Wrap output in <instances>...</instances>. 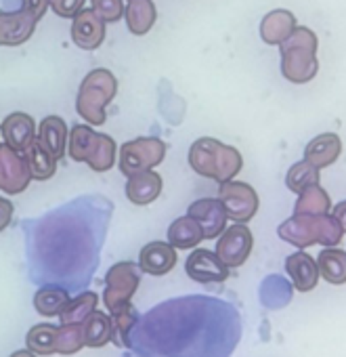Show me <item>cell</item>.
<instances>
[{"mask_svg": "<svg viewBox=\"0 0 346 357\" xmlns=\"http://www.w3.org/2000/svg\"><path fill=\"white\" fill-rule=\"evenodd\" d=\"M189 166L200 176L225 183L235 178V174L242 170L244 158L235 147L225 145L212 137H202L189 147Z\"/></svg>", "mask_w": 346, "mask_h": 357, "instance_id": "1", "label": "cell"}, {"mask_svg": "<svg viewBox=\"0 0 346 357\" xmlns=\"http://www.w3.org/2000/svg\"><path fill=\"white\" fill-rule=\"evenodd\" d=\"M277 234L283 242L296 246V248H308L313 244L321 246H338L344 229L338 223L336 217L327 215H296L283 221L277 227Z\"/></svg>", "mask_w": 346, "mask_h": 357, "instance_id": "2", "label": "cell"}, {"mask_svg": "<svg viewBox=\"0 0 346 357\" xmlns=\"http://www.w3.org/2000/svg\"><path fill=\"white\" fill-rule=\"evenodd\" d=\"M281 47V74L294 84L310 82L319 72L317 36L308 28H298L279 45Z\"/></svg>", "mask_w": 346, "mask_h": 357, "instance_id": "3", "label": "cell"}, {"mask_svg": "<svg viewBox=\"0 0 346 357\" xmlns=\"http://www.w3.org/2000/svg\"><path fill=\"white\" fill-rule=\"evenodd\" d=\"M68 153L74 162H84L95 172H107L116 164V141L86 124H76L68 137Z\"/></svg>", "mask_w": 346, "mask_h": 357, "instance_id": "4", "label": "cell"}, {"mask_svg": "<svg viewBox=\"0 0 346 357\" xmlns=\"http://www.w3.org/2000/svg\"><path fill=\"white\" fill-rule=\"evenodd\" d=\"M118 93V80L109 70H93L86 74V78L80 84L78 99H76V109L82 120L88 124L101 126L107 120V105L113 101Z\"/></svg>", "mask_w": 346, "mask_h": 357, "instance_id": "5", "label": "cell"}, {"mask_svg": "<svg viewBox=\"0 0 346 357\" xmlns=\"http://www.w3.org/2000/svg\"><path fill=\"white\" fill-rule=\"evenodd\" d=\"M168 145L157 137H139L126 141L120 147V170L122 174L130 176L134 172L151 170L164 162Z\"/></svg>", "mask_w": 346, "mask_h": 357, "instance_id": "6", "label": "cell"}, {"mask_svg": "<svg viewBox=\"0 0 346 357\" xmlns=\"http://www.w3.org/2000/svg\"><path fill=\"white\" fill-rule=\"evenodd\" d=\"M141 284V269L132 261H122L109 267L105 273V290H103V305L107 311L118 309L124 303H130L134 292Z\"/></svg>", "mask_w": 346, "mask_h": 357, "instance_id": "7", "label": "cell"}, {"mask_svg": "<svg viewBox=\"0 0 346 357\" xmlns=\"http://www.w3.org/2000/svg\"><path fill=\"white\" fill-rule=\"evenodd\" d=\"M219 200L225 206L227 219L237 223H248L258 213V194L254 188L242 181H225L219 190Z\"/></svg>", "mask_w": 346, "mask_h": 357, "instance_id": "8", "label": "cell"}, {"mask_svg": "<svg viewBox=\"0 0 346 357\" xmlns=\"http://www.w3.org/2000/svg\"><path fill=\"white\" fill-rule=\"evenodd\" d=\"M252 246H254L252 231L246 227V223H235L231 227H225V231L221 234L217 244V255L229 269H235L248 261V257L252 255Z\"/></svg>", "mask_w": 346, "mask_h": 357, "instance_id": "9", "label": "cell"}, {"mask_svg": "<svg viewBox=\"0 0 346 357\" xmlns=\"http://www.w3.org/2000/svg\"><path fill=\"white\" fill-rule=\"evenodd\" d=\"M30 181L32 174L26 158L19 151L11 149L7 143L0 145V192L17 196L28 190Z\"/></svg>", "mask_w": 346, "mask_h": 357, "instance_id": "10", "label": "cell"}, {"mask_svg": "<svg viewBox=\"0 0 346 357\" xmlns=\"http://www.w3.org/2000/svg\"><path fill=\"white\" fill-rule=\"evenodd\" d=\"M185 271L194 282L200 284H223L229 278V267L219 259L217 252L206 248H196L187 257Z\"/></svg>", "mask_w": 346, "mask_h": 357, "instance_id": "11", "label": "cell"}, {"mask_svg": "<svg viewBox=\"0 0 346 357\" xmlns=\"http://www.w3.org/2000/svg\"><path fill=\"white\" fill-rule=\"evenodd\" d=\"M72 40L82 51H97L105 40V22L93 9H80L72 17Z\"/></svg>", "mask_w": 346, "mask_h": 357, "instance_id": "12", "label": "cell"}, {"mask_svg": "<svg viewBox=\"0 0 346 357\" xmlns=\"http://www.w3.org/2000/svg\"><path fill=\"white\" fill-rule=\"evenodd\" d=\"M36 20L19 9V11H0V47H19L28 43L36 30Z\"/></svg>", "mask_w": 346, "mask_h": 357, "instance_id": "13", "label": "cell"}, {"mask_svg": "<svg viewBox=\"0 0 346 357\" xmlns=\"http://www.w3.org/2000/svg\"><path fill=\"white\" fill-rule=\"evenodd\" d=\"M189 217L198 221L202 227L204 240L219 238L227 227V213L219 198H202L189 206Z\"/></svg>", "mask_w": 346, "mask_h": 357, "instance_id": "14", "label": "cell"}, {"mask_svg": "<svg viewBox=\"0 0 346 357\" xmlns=\"http://www.w3.org/2000/svg\"><path fill=\"white\" fill-rule=\"evenodd\" d=\"M0 132H3L5 143L19 153H24L36 141L34 118L24 112L9 114L3 122H0Z\"/></svg>", "mask_w": 346, "mask_h": 357, "instance_id": "15", "label": "cell"}, {"mask_svg": "<svg viewBox=\"0 0 346 357\" xmlns=\"http://www.w3.org/2000/svg\"><path fill=\"white\" fill-rule=\"evenodd\" d=\"M177 265V248L168 242H149L139 255V269L149 275H166Z\"/></svg>", "mask_w": 346, "mask_h": 357, "instance_id": "16", "label": "cell"}, {"mask_svg": "<svg viewBox=\"0 0 346 357\" xmlns=\"http://www.w3.org/2000/svg\"><path fill=\"white\" fill-rule=\"evenodd\" d=\"M285 271L292 280V286L298 292H310L313 288H317L319 278H321L315 259L302 250H298L285 259Z\"/></svg>", "mask_w": 346, "mask_h": 357, "instance_id": "17", "label": "cell"}, {"mask_svg": "<svg viewBox=\"0 0 346 357\" xmlns=\"http://www.w3.org/2000/svg\"><path fill=\"white\" fill-rule=\"evenodd\" d=\"M162 194V176L155 170H143L128 176L126 198L134 206H147Z\"/></svg>", "mask_w": 346, "mask_h": 357, "instance_id": "18", "label": "cell"}, {"mask_svg": "<svg viewBox=\"0 0 346 357\" xmlns=\"http://www.w3.org/2000/svg\"><path fill=\"white\" fill-rule=\"evenodd\" d=\"M68 124L63 118L59 116H47L40 126H38V135L36 141L49 151L53 153L57 160H61L68 153Z\"/></svg>", "mask_w": 346, "mask_h": 357, "instance_id": "19", "label": "cell"}, {"mask_svg": "<svg viewBox=\"0 0 346 357\" xmlns=\"http://www.w3.org/2000/svg\"><path fill=\"white\" fill-rule=\"evenodd\" d=\"M340 153H342L340 137L336 132H323L306 145L304 160L310 162L315 168H327L338 160Z\"/></svg>", "mask_w": 346, "mask_h": 357, "instance_id": "20", "label": "cell"}, {"mask_svg": "<svg viewBox=\"0 0 346 357\" xmlns=\"http://www.w3.org/2000/svg\"><path fill=\"white\" fill-rule=\"evenodd\" d=\"M296 30V17L285 9H275L260 22V38L267 45H281Z\"/></svg>", "mask_w": 346, "mask_h": 357, "instance_id": "21", "label": "cell"}, {"mask_svg": "<svg viewBox=\"0 0 346 357\" xmlns=\"http://www.w3.org/2000/svg\"><path fill=\"white\" fill-rule=\"evenodd\" d=\"M124 17L130 34L145 36L153 28L157 11L151 0H128V7H124Z\"/></svg>", "mask_w": 346, "mask_h": 357, "instance_id": "22", "label": "cell"}, {"mask_svg": "<svg viewBox=\"0 0 346 357\" xmlns=\"http://www.w3.org/2000/svg\"><path fill=\"white\" fill-rule=\"evenodd\" d=\"M202 240H204L202 227L189 215L187 217H181L177 221H172V225L168 227V244H172V246L179 248V250L196 248Z\"/></svg>", "mask_w": 346, "mask_h": 357, "instance_id": "23", "label": "cell"}, {"mask_svg": "<svg viewBox=\"0 0 346 357\" xmlns=\"http://www.w3.org/2000/svg\"><path fill=\"white\" fill-rule=\"evenodd\" d=\"M82 334H84V347L91 349H101L111 342V317L101 311H93L84 321H82Z\"/></svg>", "mask_w": 346, "mask_h": 357, "instance_id": "24", "label": "cell"}, {"mask_svg": "<svg viewBox=\"0 0 346 357\" xmlns=\"http://www.w3.org/2000/svg\"><path fill=\"white\" fill-rule=\"evenodd\" d=\"M26 164L30 168V174L34 181H49L51 176L57 172V158L49 153L38 141H34L26 151H24Z\"/></svg>", "mask_w": 346, "mask_h": 357, "instance_id": "25", "label": "cell"}, {"mask_svg": "<svg viewBox=\"0 0 346 357\" xmlns=\"http://www.w3.org/2000/svg\"><path fill=\"white\" fill-rule=\"evenodd\" d=\"M317 267H319V275L333 284V286H340V284H346V252L340 250V248H325L319 252L317 257Z\"/></svg>", "mask_w": 346, "mask_h": 357, "instance_id": "26", "label": "cell"}, {"mask_svg": "<svg viewBox=\"0 0 346 357\" xmlns=\"http://www.w3.org/2000/svg\"><path fill=\"white\" fill-rule=\"evenodd\" d=\"M70 294L59 286H45L34 294V309L42 317H57L68 305Z\"/></svg>", "mask_w": 346, "mask_h": 357, "instance_id": "27", "label": "cell"}, {"mask_svg": "<svg viewBox=\"0 0 346 357\" xmlns=\"http://www.w3.org/2000/svg\"><path fill=\"white\" fill-rule=\"evenodd\" d=\"M111 313V342H116V347H128L130 344V330L134 328L139 313L130 303L120 305L118 309L109 311Z\"/></svg>", "mask_w": 346, "mask_h": 357, "instance_id": "28", "label": "cell"}, {"mask_svg": "<svg viewBox=\"0 0 346 357\" xmlns=\"http://www.w3.org/2000/svg\"><path fill=\"white\" fill-rule=\"evenodd\" d=\"M97 307H99V294L88 290V292L78 294L76 298H70L57 317L61 324H82Z\"/></svg>", "mask_w": 346, "mask_h": 357, "instance_id": "29", "label": "cell"}, {"mask_svg": "<svg viewBox=\"0 0 346 357\" xmlns=\"http://www.w3.org/2000/svg\"><path fill=\"white\" fill-rule=\"evenodd\" d=\"M329 211H331V200L327 192L319 188V183L300 192L296 206H294L296 215H327Z\"/></svg>", "mask_w": 346, "mask_h": 357, "instance_id": "30", "label": "cell"}, {"mask_svg": "<svg viewBox=\"0 0 346 357\" xmlns=\"http://www.w3.org/2000/svg\"><path fill=\"white\" fill-rule=\"evenodd\" d=\"M55 336H57V326L53 324H36L30 328L26 334V347L36 353L38 357L45 355H55Z\"/></svg>", "mask_w": 346, "mask_h": 357, "instance_id": "31", "label": "cell"}, {"mask_svg": "<svg viewBox=\"0 0 346 357\" xmlns=\"http://www.w3.org/2000/svg\"><path fill=\"white\" fill-rule=\"evenodd\" d=\"M319 168H315L310 162L302 160V162H296L290 170H288V176H285V185L288 190H292L294 194H300L304 192L306 188L310 185H317L319 183Z\"/></svg>", "mask_w": 346, "mask_h": 357, "instance_id": "32", "label": "cell"}, {"mask_svg": "<svg viewBox=\"0 0 346 357\" xmlns=\"http://www.w3.org/2000/svg\"><path fill=\"white\" fill-rule=\"evenodd\" d=\"M84 347L82 324H61L55 336V351L61 355H74Z\"/></svg>", "mask_w": 346, "mask_h": 357, "instance_id": "33", "label": "cell"}, {"mask_svg": "<svg viewBox=\"0 0 346 357\" xmlns=\"http://www.w3.org/2000/svg\"><path fill=\"white\" fill-rule=\"evenodd\" d=\"M271 282H273V286H275L273 290H271L267 284H262V303L269 305L271 298H277V301H275V307L288 305L290 298H292V286H290L283 278H279V275H271Z\"/></svg>", "mask_w": 346, "mask_h": 357, "instance_id": "34", "label": "cell"}, {"mask_svg": "<svg viewBox=\"0 0 346 357\" xmlns=\"http://www.w3.org/2000/svg\"><path fill=\"white\" fill-rule=\"evenodd\" d=\"M91 3H93V11L105 24H113L124 15V0H91Z\"/></svg>", "mask_w": 346, "mask_h": 357, "instance_id": "35", "label": "cell"}, {"mask_svg": "<svg viewBox=\"0 0 346 357\" xmlns=\"http://www.w3.org/2000/svg\"><path fill=\"white\" fill-rule=\"evenodd\" d=\"M51 9L55 15L72 20L80 9H84V0H51Z\"/></svg>", "mask_w": 346, "mask_h": 357, "instance_id": "36", "label": "cell"}, {"mask_svg": "<svg viewBox=\"0 0 346 357\" xmlns=\"http://www.w3.org/2000/svg\"><path fill=\"white\" fill-rule=\"evenodd\" d=\"M51 7V0H22V9L28 11L36 22H40Z\"/></svg>", "mask_w": 346, "mask_h": 357, "instance_id": "37", "label": "cell"}, {"mask_svg": "<svg viewBox=\"0 0 346 357\" xmlns=\"http://www.w3.org/2000/svg\"><path fill=\"white\" fill-rule=\"evenodd\" d=\"M13 213H15V206L11 200L7 198H0V231H5L11 221H13Z\"/></svg>", "mask_w": 346, "mask_h": 357, "instance_id": "38", "label": "cell"}, {"mask_svg": "<svg viewBox=\"0 0 346 357\" xmlns=\"http://www.w3.org/2000/svg\"><path fill=\"white\" fill-rule=\"evenodd\" d=\"M333 217L338 219V223L342 225V229L346 231V200L344 202H340V204H336V208H333Z\"/></svg>", "mask_w": 346, "mask_h": 357, "instance_id": "39", "label": "cell"}, {"mask_svg": "<svg viewBox=\"0 0 346 357\" xmlns=\"http://www.w3.org/2000/svg\"><path fill=\"white\" fill-rule=\"evenodd\" d=\"M9 357H38L36 353H32L30 349H22V351H15V353H11Z\"/></svg>", "mask_w": 346, "mask_h": 357, "instance_id": "40", "label": "cell"}]
</instances>
